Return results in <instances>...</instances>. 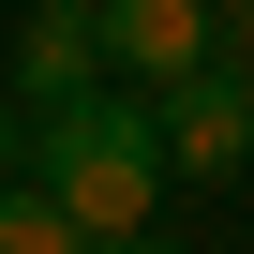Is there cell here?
I'll use <instances>...</instances> for the list:
<instances>
[{"mask_svg":"<svg viewBox=\"0 0 254 254\" xmlns=\"http://www.w3.org/2000/svg\"><path fill=\"white\" fill-rule=\"evenodd\" d=\"M30 180L75 209L90 254H105V239H150V209H165V120H150V90L90 75V90L30 105Z\"/></svg>","mask_w":254,"mask_h":254,"instance_id":"cell-1","label":"cell"},{"mask_svg":"<svg viewBox=\"0 0 254 254\" xmlns=\"http://www.w3.org/2000/svg\"><path fill=\"white\" fill-rule=\"evenodd\" d=\"M150 120H165V165H180V180H239V165H254V75H239V60L165 75Z\"/></svg>","mask_w":254,"mask_h":254,"instance_id":"cell-2","label":"cell"},{"mask_svg":"<svg viewBox=\"0 0 254 254\" xmlns=\"http://www.w3.org/2000/svg\"><path fill=\"white\" fill-rule=\"evenodd\" d=\"M209 60V0H105V75L120 90H165Z\"/></svg>","mask_w":254,"mask_h":254,"instance_id":"cell-3","label":"cell"},{"mask_svg":"<svg viewBox=\"0 0 254 254\" xmlns=\"http://www.w3.org/2000/svg\"><path fill=\"white\" fill-rule=\"evenodd\" d=\"M90 75H105V0H30L15 90H30V105H60V90H90Z\"/></svg>","mask_w":254,"mask_h":254,"instance_id":"cell-4","label":"cell"},{"mask_svg":"<svg viewBox=\"0 0 254 254\" xmlns=\"http://www.w3.org/2000/svg\"><path fill=\"white\" fill-rule=\"evenodd\" d=\"M0 254H90V239H75V209H60V194H45L30 165L0 180Z\"/></svg>","mask_w":254,"mask_h":254,"instance_id":"cell-5","label":"cell"},{"mask_svg":"<svg viewBox=\"0 0 254 254\" xmlns=\"http://www.w3.org/2000/svg\"><path fill=\"white\" fill-rule=\"evenodd\" d=\"M209 60H239V75H254V0H209Z\"/></svg>","mask_w":254,"mask_h":254,"instance_id":"cell-6","label":"cell"},{"mask_svg":"<svg viewBox=\"0 0 254 254\" xmlns=\"http://www.w3.org/2000/svg\"><path fill=\"white\" fill-rule=\"evenodd\" d=\"M30 165V120H15V90H0V180H15Z\"/></svg>","mask_w":254,"mask_h":254,"instance_id":"cell-7","label":"cell"}]
</instances>
